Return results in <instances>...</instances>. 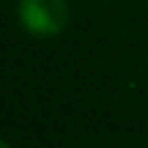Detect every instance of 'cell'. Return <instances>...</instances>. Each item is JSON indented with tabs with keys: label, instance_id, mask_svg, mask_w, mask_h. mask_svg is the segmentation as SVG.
<instances>
[{
	"label": "cell",
	"instance_id": "6da1fadb",
	"mask_svg": "<svg viewBox=\"0 0 148 148\" xmlns=\"http://www.w3.org/2000/svg\"><path fill=\"white\" fill-rule=\"evenodd\" d=\"M19 19L36 36H58L69 22L66 0H22Z\"/></svg>",
	"mask_w": 148,
	"mask_h": 148
},
{
	"label": "cell",
	"instance_id": "7a4b0ae2",
	"mask_svg": "<svg viewBox=\"0 0 148 148\" xmlns=\"http://www.w3.org/2000/svg\"><path fill=\"white\" fill-rule=\"evenodd\" d=\"M0 148H11V145H8V143H3V145H0Z\"/></svg>",
	"mask_w": 148,
	"mask_h": 148
}]
</instances>
